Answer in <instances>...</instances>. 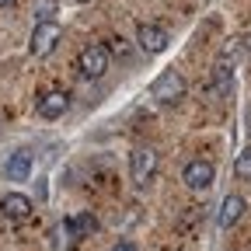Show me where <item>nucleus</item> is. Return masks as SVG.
Listing matches in <instances>:
<instances>
[{
	"instance_id": "9b49d317",
	"label": "nucleus",
	"mask_w": 251,
	"mask_h": 251,
	"mask_svg": "<svg viewBox=\"0 0 251 251\" xmlns=\"http://www.w3.org/2000/svg\"><path fill=\"white\" fill-rule=\"evenodd\" d=\"M70 230H77L80 237H91V234H98V220H94L91 213H80V216H74L70 224H67Z\"/></svg>"
},
{
	"instance_id": "6e6552de",
	"label": "nucleus",
	"mask_w": 251,
	"mask_h": 251,
	"mask_svg": "<svg viewBox=\"0 0 251 251\" xmlns=\"http://www.w3.org/2000/svg\"><path fill=\"white\" fill-rule=\"evenodd\" d=\"M244 209H248V202H244L241 196H227L224 202L216 206V227H220V230H227V227H234L237 220L244 216Z\"/></svg>"
},
{
	"instance_id": "2eb2a0df",
	"label": "nucleus",
	"mask_w": 251,
	"mask_h": 251,
	"mask_svg": "<svg viewBox=\"0 0 251 251\" xmlns=\"http://www.w3.org/2000/svg\"><path fill=\"white\" fill-rule=\"evenodd\" d=\"M11 4H14V0H0V7H11Z\"/></svg>"
},
{
	"instance_id": "f257e3e1",
	"label": "nucleus",
	"mask_w": 251,
	"mask_h": 251,
	"mask_svg": "<svg viewBox=\"0 0 251 251\" xmlns=\"http://www.w3.org/2000/svg\"><path fill=\"white\" fill-rule=\"evenodd\" d=\"M112 67V56H108V46H87L80 56H77V74L84 80H101Z\"/></svg>"
},
{
	"instance_id": "0eeeda50",
	"label": "nucleus",
	"mask_w": 251,
	"mask_h": 251,
	"mask_svg": "<svg viewBox=\"0 0 251 251\" xmlns=\"http://www.w3.org/2000/svg\"><path fill=\"white\" fill-rule=\"evenodd\" d=\"M181 181H185L188 188H196V192H202V188H209V185H213V164H209V161H202V157L188 161V164H185V171H181Z\"/></svg>"
},
{
	"instance_id": "ddd939ff",
	"label": "nucleus",
	"mask_w": 251,
	"mask_h": 251,
	"mask_svg": "<svg viewBox=\"0 0 251 251\" xmlns=\"http://www.w3.org/2000/svg\"><path fill=\"white\" fill-rule=\"evenodd\" d=\"M112 52H119V56H126V42H122V39H119V35H115V39H112Z\"/></svg>"
},
{
	"instance_id": "7ed1b4c3",
	"label": "nucleus",
	"mask_w": 251,
	"mask_h": 251,
	"mask_svg": "<svg viewBox=\"0 0 251 251\" xmlns=\"http://www.w3.org/2000/svg\"><path fill=\"white\" fill-rule=\"evenodd\" d=\"M56 42H59V25L56 21H39L35 31H31V39H28V52L42 59L56 49Z\"/></svg>"
},
{
	"instance_id": "423d86ee",
	"label": "nucleus",
	"mask_w": 251,
	"mask_h": 251,
	"mask_svg": "<svg viewBox=\"0 0 251 251\" xmlns=\"http://www.w3.org/2000/svg\"><path fill=\"white\" fill-rule=\"evenodd\" d=\"M67 108H70V91H63V87H56V91H46L42 98H39V115L42 119H63L67 115Z\"/></svg>"
},
{
	"instance_id": "20e7f679",
	"label": "nucleus",
	"mask_w": 251,
	"mask_h": 251,
	"mask_svg": "<svg viewBox=\"0 0 251 251\" xmlns=\"http://www.w3.org/2000/svg\"><path fill=\"white\" fill-rule=\"evenodd\" d=\"M129 171H133V181H136V185H147V181L157 175V150L136 147V150L129 153Z\"/></svg>"
},
{
	"instance_id": "4468645a",
	"label": "nucleus",
	"mask_w": 251,
	"mask_h": 251,
	"mask_svg": "<svg viewBox=\"0 0 251 251\" xmlns=\"http://www.w3.org/2000/svg\"><path fill=\"white\" fill-rule=\"evenodd\" d=\"M112 251H136V244H129V241H119Z\"/></svg>"
},
{
	"instance_id": "39448f33",
	"label": "nucleus",
	"mask_w": 251,
	"mask_h": 251,
	"mask_svg": "<svg viewBox=\"0 0 251 251\" xmlns=\"http://www.w3.org/2000/svg\"><path fill=\"white\" fill-rule=\"evenodd\" d=\"M136 46H140L143 52H164V49H168V31H164L161 25L143 21V25H136Z\"/></svg>"
},
{
	"instance_id": "9d476101",
	"label": "nucleus",
	"mask_w": 251,
	"mask_h": 251,
	"mask_svg": "<svg viewBox=\"0 0 251 251\" xmlns=\"http://www.w3.org/2000/svg\"><path fill=\"white\" fill-rule=\"evenodd\" d=\"M4 175H7L11 181H28V175H31V157H28L25 150L11 153L7 164H4Z\"/></svg>"
},
{
	"instance_id": "1a4fd4ad",
	"label": "nucleus",
	"mask_w": 251,
	"mask_h": 251,
	"mask_svg": "<svg viewBox=\"0 0 251 251\" xmlns=\"http://www.w3.org/2000/svg\"><path fill=\"white\" fill-rule=\"evenodd\" d=\"M0 206H4L0 213H4V216H11V220H18V224L31 216V199H25L21 192H11V196H4V202H0Z\"/></svg>"
},
{
	"instance_id": "f03ea898",
	"label": "nucleus",
	"mask_w": 251,
	"mask_h": 251,
	"mask_svg": "<svg viewBox=\"0 0 251 251\" xmlns=\"http://www.w3.org/2000/svg\"><path fill=\"white\" fill-rule=\"evenodd\" d=\"M150 98H157L161 105H175V101H181V98H185V77H181L178 70H164L161 77L150 84Z\"/></svg>"
},
{
	"instance_id": "f8f14e48",
	"label": "nucleus",
	"mask_w": 251,
	"mask_h": 251,
	"mask_svg": "<svg viewBox=\"0 0 251 251\" xmlns=\"http://www.w3.org/2000/svg\"><path fill=\"white\" fill-rule=\"evenodd\" d=\"M234 175H237L241 181H251V147L237 153V161H234Z\"/></svg>"
}]
</instances>
